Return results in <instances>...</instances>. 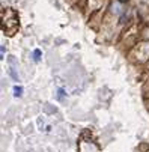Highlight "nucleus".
Returning <instances> with one entry per match:
<instances>
[{
	"mask_svg": "<svg viewBox=\"0 0 149 152\" xmlns=\"http://www.w3.org/2000/svg\"><path fill=\"white\" fill-rule=\"evenodd\" d=\"M39 56H41V51H39V50H35V60H36V62L39 60Z\"/></svg>",
	"mask_w": 149,
	"mask_h": 152,
	"instance_id": "3",
	"label": "nucleus"
},
{
	"mask_svg": "<svg viewBox=\"0 0 149 152\" xmlns=\"http://www.w3.org/2000/svg\"><path fill=\"white\" fill-rule=\"evenodd\" d=\"M119 2H126V0H119Z\"/></svg>",
	"mask_w": 149,
	"mask_h": 152,
	"instance_id": "4",
	"label": "nucleus"
},
{
	"mask_svg": "<svg viewBox=\"0 0 149 152\" xmlns=\"http://www.w3.org/2000/svg\"><path fill=\"white\" fill-rule=\"evenodd\" d=\"M14 95L20 98L21 95H23V88H21V86H15L14 88Z\"/></svg>",
	"mask_w": 149,
	"mask_h": 152,
	"instance_id": "2",
	"label": "nucleus"
},
{
	"mask_svg": "<svg viewBox=\"0 0 149 152\" xmlns=\"http://www.w3.org/2000/svg\"><path fill=\"white\" fill-rule=\"evenodd\" d=\"M8 12H9V17H2L3 21H2V29L3 32H6L8 35H14L18 29V17H17V12L11 8H8Z\"/></svg>",
	"mask_w": 149,
	"mask_h": 152,
	"instance_id": "1",
	"label": "nucleus"
}]
</instances>
